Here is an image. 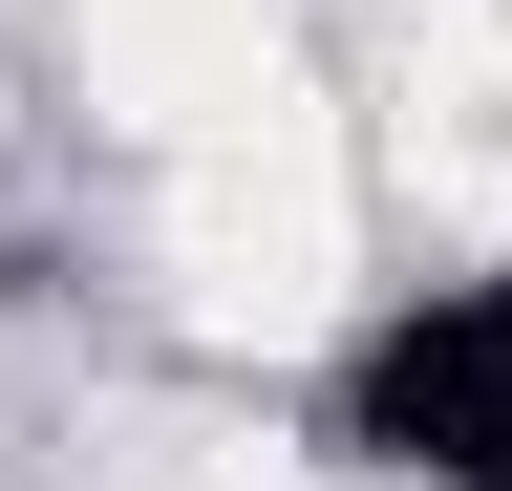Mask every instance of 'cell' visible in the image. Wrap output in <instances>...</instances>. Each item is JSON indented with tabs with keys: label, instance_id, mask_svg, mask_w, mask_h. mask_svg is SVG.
Segmentation results:
<instances>
[{
	"label": "cell",
	"instance_id": "6da1fadb",
	"mask_svg": "<svg viewBox=\"0 0 512 491\" xmlns=\"http://www.w3.org/2000/svg\"><path fill=\"white\" fill-rule=\"evenodd\" d=\"M342 427L363 470H406V491H512V278H427V299H384V321L342 342Z\"/></svg>",
	"mask_w": 512,
	"mask_h": 491
}]
</instances>
